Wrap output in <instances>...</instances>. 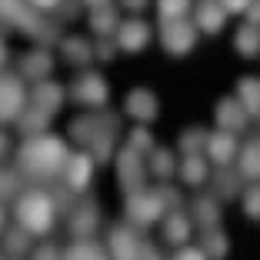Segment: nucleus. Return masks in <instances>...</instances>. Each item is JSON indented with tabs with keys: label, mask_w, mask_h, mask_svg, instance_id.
Returning <instances> with one entry per match:
<instances>
[{
	"label": "nucleus",
	"mask_w": 260,
	"mask_h": 260,
	"mask_svg": "<svg viewBox=\"0 0 260 260\" xmlns=\"http://www.w3.org/2000/svg\"><path fill=\"white\" fill-rule=\"evenodd\" d=\"M147 170H150L157 180H170V177L177 174V160L174 153L167 150V147H153L150 153H147Z\"/></svg>",
	"instance_id": "obj_25"
},
{
	"label": "nucleus",
	"mask_w": 260,
	"mask_h": 260,
	"mask_svg": "<svg viewBox=\"0 0 260 260\" xmlns=\"http://www.w3.org/2000/svg\"><path fill=\"white\" fill-rule=\"evenodd\" d=\"M150 40H153V23L144 17H123L114 34V44L120 54H140V50H147Z\"/></svg>",
	"instance_id": "obj_7"
},
{
	"label": "nucleus",
	"mask_w": 260,
	"mask_h": 260,
	"mask_svg": "<svg viewBox=\"0 0 260 260\" xmlns=\"http://www.w3.org/2000/svg\"><path fill=\"white\" fill-rule=\"evenodd\" d=\"M240 207H244V214L250 220H260V184H250L240 197Z\"/></svg>",
	"instance_id": "obj_33"
},
{
	"label": "nucleus",
	"mask_w": 260,
	"mask_h": 260,
	"mask_svg": "<svg viewBox=\"0 0 260 260\" xmlns=\"http://www.w3.org/2000/svg\"><path fill=\"white\" fill-rule=\"evenodd\" d=\"M247 23H253V27H260V0H253L250 7H247Z\"/></svg>",
	"instance_id": "obj_40"
},
{
	"label": "nucleus",
	"mask_w": 260,
	"mask_h": 260,
	"mask_svg": "<svg viewBox=\"0 0 260 260\" xmlns=\"http://www.w3.org/2000/svg\"><path fill=\"white\" fill-rule=\"evenodd\" d=\"M237 174H240V180L260 184V137H250L247 144H240V153H237Z\"/></svg>",
	"instance_id": "obj_20"
},
{
	"label": "nucleus",
	"mask_w": 260,
	"mask_h": 260,
	"mask_svg": "<svg viewBox=\"0 0 260 260\" xmlns=\"http://www.w3.org/2000/svg\"><path fill=\"white\" fill-rule=\"evenodd\" d=\"M237 153H240L237 134H227V130H214V134H207L204 157L210 164H217V167H230V164H237Z\"/></svg>",
	"instance_id": "obj_13"
},
{
	"label": "nucleus",
	"mask_w": 260,
	"mask_h": 260,
	"mask_svg": "<svg viewBox=\"0 0 260 260\" xmlns=\"http://www.w3.org/2000/svg\"><path fill=\"white\" fill-rule=\"evenodd\" d=\"M160 223H164V240H167V244H174V247H187V240H190L193 230H197L193 217L184 214V210H170Z\"/></svg>",
	"instance_id": "obj_17"
},
{
	"label": "nucleus",
	"mask_w": 260,
	"mask_h": 260,
	"mask_svg": "<svg viewBox=\"0 0 260 260\" xmlns=\"http://www.w3.org/2000/svg\"><path fill=\"white\" fill-rule=\"evenodd\" d=\"M0 20H7L17 30H27L30 37H40L47 27V17H40L27 0H0Z\"/></svg>",
	"instance_id": "obj_10"
},
{
	"label": "nucleus",
	"mask_w": 260,
	"mask_h": 260,
	"mask_svg": "<svg viewBox=\"0 0 260 260\" xmlns=\"http://www.w3.org/2000/svg\"><path fill=\"white\" fill-rule=\"evenodd\" d=\"M14 220L27 237H47L57 223V200L47 190H23L14 200Z\"/></svg>",
	"instance_id": "obj_2"
},
{
	"label": "nucleus",
	"mask_w": 260,
	"mask_h": 260,
	"mask_svg": "<svg viewBox=\"0 0 260 260\" xmlns=\"http://www.w3.org/2000/svg\"><path fill=\"white\" fill-rule=\"evenodd\" d=\"M97 227H100L97 207L93 204H77L74 217H70V234H74V240H93Z\"/></svg>",
	"instance_id": "obj_19"
},
{
	"label": "nucleus",
	"mask_w": 260,
	"mask_h": 260,
	"mask_svg": "<svg viewBox=\"0 0 260 260\" xmlns=\"http://www.w3.org/2000/svg\"><path fill=\"white\" fill-rule=\"evenodd\" d=\"M27 4H30L34 10H37V14H50V10H57L63 4V0H27Z\"/></svg>",
	"instance_id": "obj_38"
},
{
	"label": "nucleus",
	"mask_w": 260,
	"mask_h": 260,
	"mask_svg": "<svg viewBox=\"0 0 260 260\" xmlns=\"http://www.w3.org/2000/svg\"><path fill=\"white\" fill-rule=\"evenodd\" d=\"M157 7V20L170 23V20H187V14L193 10V0H153Z\"/></svg>",
	"instance_id": "obj_29"
},
{
	"label": "nucleus",
	"mask_w": 260,
	"mask_h": 260,
	"mask_svg": "<svg viewBox=\"0 0 260 260\" xmlns=\"http://www.w3.org/2000/svg\"><path fill=\"white\" fill-rule=\"evenodd\" d=\"M7 150H10V140H7V134H4V130H0V160H4V157H7Z\"/></svg>",
	"instance_id": "obj_41"
},
{
	"label": "nucleus",
	"mask_w": 260,
	"mask_h": 260,
	"mask_svg": "<svg viewBox=\"0 0 260 260\" xmlns=\"http://www.w3.org/2000/svg\"><path fill=\"white\" fill-rule=\"evenodd\" d=\"M227 10L217 4V0H197L193 4V27L197 34H220L227 27Z\"/></svg>",
	"instance_id": "obj_15"
},
{
	"label": "nucleus",
	"mask_w": 260,
	"mask_h": 260,
	"mask_svg": "<svg viewBox=\"0 0 260 260\" xmlns=\"http://www.w3.org/2000/svg\"><path fill=\"white\" fill-rule=\"evenodd\" d=\"M193 223L200 230H210L220 223V197H197L193 200Z\"/></svg>",
	"instance_id": "obj_24"
},
{
	"label": "nucleus",
	"mask_w": 260,
	"mask_h": 260,
	"mask_svg": "<svg viewBox=\"0 0 260 260\" xmlns=\"http://www.w3.org/2000/svg\"><path fill=\"white\" fill-rule=\"evenodd\" d=\"M160 257H164V253H157L153 247H147V244H144V257H140V260H160Z\"/></svg>",
	"instance_id": "obj_43"
},
{
	"label": "nucleus",
	"mask_w": 260,
	"mask_h": 260,
	"mask_svg": "<svg viewBox=\"0 0 260 260\" xmlns=\"http://www.w3.org/2000/svg\"><path fill=\"white\" fill-rule=\"evenodd\" d=\"M60 54L67 63H80L87 70V63L93 60V44L87 37H63L60 40Z\"/></svg>",
	"instance_id": "obj_23"
},
{
	"label": "nucleus",
	"mask_w": 260,
	"mask_h": 260,
	"mask_svg": "<svg viewBox=\"0 0 260 260\" xmlns=\"http://www.w3.org/2000/svg\"><path fill=\"white\" fill-rule=\"evenodd\" d=\"M93 157L87 150H77V153H70L67 157V164H63V184H67V190L70 193H84L87 187H90V180H93Z\"/></svg>",
	"instance_id": "obj_12"
},
{
	"label": "nucleus",
	"mask_w": 260,
	"mask_h": 260,
	"mask_svg": "<svg viewBox=\"0 0 260 260\" xmlns=\"http://www.w3.org/2000/svg\"><path fill=\"white\" fill-rule=\"evenodd\" d=\"M170 260H207V253L200 250V247H180Z\"/></svg>",
	"instance_id": "obj_35"
},
{
	"label": "nucleus",
	"mask_w": 260,
	"mask_h": 260,
	"mask_svg": "<svg viewBox=\"0 0 260 260\" xmlns=\"http://www.w3.org/2000/svg\"><path fill=\"white\" fill-rule=\"evenodd\" d=\"M87 7L90 10H97V7H110V4H114V0H84Z\"/></svg>",
	"instance_id": "obj_44"
},
{
	"label": "nucleus",
	"mask_w": 260,
	"mask_h": 260,
	"mask_svg": "<svg viewBox=\"0 0 260 260\" xmlns=\"http://www.w3.org/2000/svg\"><path fill=\"white\" fill-rule=\"evenodd\" d=\"M90 27L97 34H117V27H120V17H117V7L110 4V7H97V10H90Z\"/></svg>",
	"instance_id": "obj_30"
},
{
	"label": "nucleus",
	"mask_w": 260,
	"mask_h": 260,
	"mask_svg": "<svg viewBox=\"0 0 260 260\" xmlns=\"http://www.w3.org/2000/svg\"><path fill=\"white\" fill-rule=\"evenodd\" d=\"M117 177H120V187L127 193L144 190L147 177H150V170H147V157L137 153V150H130V147H120V153H117Z\"/></svg>",
	"instance_id": "obj_8"
},
{
	"label": "nucleus",
	"mask_w": 260,
	"mask_h": 260,
	"mask_svg": "<svg viewBox=\"0 0 260 260\" xmlns=\"http://www.w3.org/2000/svg\"><path fill=\"white\" fill-rule=\"evenodd\" d=\"M70 150L60 137L54 134H37V137H27L23 147L17 150V170L30 180H50V177L63 174V164H67Z\"/></svg>",
	"instance_id": "obj_1"
},
{
	"label": "nucleus",
	"mask_w": 260,
	"mask_h": 260,
	"mask_svg": "<svg viewBox=\"0 0 260 260\" xmlns=\"http://www.w3.org/2000/svg\"><path fill=\"white\" fill-rule=\"evenodd\" d=\"M234 50L240 57H260V27L253 23H240L234 34Z\"/></svg>",
	"instance_id": "obj_26"
},
{
	"label": "nucleus",
	"mask_w": 260,
	"mask_h": 260,
	"mask_svg": "<svg viewBox=\"0 0 260 260\" xmlns=\"http://www.w3.org/2000/svg\"><path fill=\"white\" fill-rule=\"evenodd\" d=\"M7 57H10V50H7V40L0 37V70H4V63H7Z\"/></svg>",
	"instance_id": "obj_42"
},
{
	"label": "nucleus",
	"mask_w": 260,
	"mask_h": 260,
	"mask_svg": "<svg viewBox=\"0 0 260 260\" xmlns=\"http://www.w3.org/2000/svg\"><path fill=\"white\" fill-rule=\"evenodd\" d=\"M127 147L130 150H137V153H150L153 150V140H150V127H137V130H130V137H127Z\"/></svg>",
	"instance_id": "obj_34"
},
{
	"label": "nucleus",
	"mask_w": 260,
	"mask_h": 260,
	"mask_svg": "<svg viewBox=\"0 0 260 260\" xmlns=\"http://www.w3.org/2000/svg\"><path fill=\"white\" fill-rule=\"evenodd\" d=\"M227 14H247V7H250L253 0H217Z\"/></svg>",
	"instance_id": "obj_36"
},
{
	"label": "nucleus",
	"mask_w": 260,
	"mask_h": 260,
	"mask_svg": "<svg viewBox=\"0 0 260 260\" xmlns=\"http://www.w3.org/2000/svg\"><path fill=\"white\" fill-rule=\"evenodd\" d=\"M67 93H70V100L80 104V107L100 110V107H107V100H110V84L104 80L100 70H80V74L74 77V84H70Z\"/></svg>",
	"instance_id": "obj_4"
},
{
	"label": "nucleus",
	"mask_w": 260,
	"mask_h": 260,
	"mask_svg": "<svg viewBox=\"0 0 260 260\" xmlns=\"http://www.w3.org/2000/svg\"><path fill=\"white\" fill-rule=\"evenodd\" d=\"M200 250L207 253V260H223L230 253V237L220 227H210V230H204V244H200Z\"/></svg>",
	"instance_id": "obj_27"
},
{
	"label": "nucleus",
	"mask_w": 260,
	"mask_h": 260,
	"mask_svg": "<svg viewBox=\"0 0 260 260\" xmlns=\"http://www.w3.org/2000/svg\"><path fill=\"white\" fill-rule=\"evenodd\" d=\"M27 234L20 227L17 230H4V257H23L27 253Z\"/></svg>",
	"instance_id": "obj_31"
},
{
	"label": "nucleus",
	"mask_w": 260,
	"mask_h": 260,
	"mask_svg": "<svg viewBox=\"0 0 260 260\" xmlns=\"http://www.w3.org/2000/svg\"><path fill=\"white\" fill-rule=\"evenodd\" d=\"M4 220H7V214H4V207H0V234H4Z\"/></svg>",
	"instance_id": "obj_45"
},
{
	"label": "nucleus",
	"mask_w": 260,
	"mask_h": 260,
	"mask_svg": "<svg viewBox=\"0 0 260 260\" xmlns=\"http://www.w3.org/2000/svg\"><path fill=\"white\" fill-rule=\"evenodd\" d=\"M123 214H127L130 227H153L157 220L170 214L167 200H164L160 187H144V190L127 193V204H123Z\"/></svg>",
	"instance_id": "obj_3"
},
{
	"label": "nucleus",
	"mask_w": 260,
	"mask_h": 260,
	"mask_svg": "<svg viewBox=\"0 0 260 260\" xmlns=\"http://www.w3.org/2000/svg\"><path fill=\"white\" fill-rule=\"evenodd\" d=\"M234 97H237V104L247 110V117L257 120L260 117V77H240Z\"/></svg>",
	"instance_id": "obj_21"
},
{
	"label": "nucleus",
	"mask_w": 260,
	"mask_h": 260,
	"mask_svg": "<svg viewBox=\"0 0 260 260\" xmlns=\"http://www.w3.org/2000/svg\"><path fill=\"white\" fill-rule=\"evenodd\" d=\"M123 10H130V17H140L147 7H150V0H117Z\"/></svg>",
	"instance_id": "obj_37"
},
{
	"label": "nucleus",
	"mask_w": 260,
	"mask_h": 260,
	"mask_svg": "<svg viewBox=\"0 0 260 260\" xmlns=\"http://www.w3.org/2000/svg\"><path fill=\"white\" fill-rule=\"evenodd\" d=\"M20 170H0V204L4 200H10V197H20Z\"/></svg>",
	"instance_id": "obj_32"
},
{
	"label": "nucleus",
	"mask_w": 260,
	"mask_h": 260,
	"mask_svg": "<svg viewBox=\"0 0 260 260\" xmlns=\"http://www.w3.org/2000/svg\"><path fill=\"white\" fill-rule=\"evenodd\" d=\"M63 100H67V90H63L60 84H54V80H40L30 90V107L40 110L44 117H54L57 110L63 107Z\"/></svg>",
	"instance_id": "obj_14"
},
{
	"label": "nucleus",
	"mask_w": 260,
	"mask_h": 260,
	"mask_svg": "<svg viewBox=\"0 0 260 260\" xmlns=\"http://www.w3.org/2000/svg\"><path fill=\"white\" fill-rule=\"evenodd\" d=\"M123 114L137 123V127H150V120H157V114H160V100H157L153 90H147V87H134L123 97Z\"/></svg>",
	"instance_id": "obj_11"
},
{
	"label": "nucleus",
	"mask_w": 260,
	"mask_h": 260,
	"mask_svg": "<svg viewBox=\"0 0 260 260\" xmlns=\"http://www.w3.org/2000/svg\"><path fill=\"white\" fill-rule=\"evenodd\" d=\"M63 250H57V247H37V253H34V260H60Z\"/></svg>",
	"instance_id": "obj_39"
},
{
	"label": "nucleus",
	"mask_w": 260,
	"mask_h": 260,
	"mask_svg": "<svg viewBox=\"0 0 260 260\" xmlns=\"http://www.w3.org/2000/svg\"><path fill=\"white\" fill-rule=\"evenodd\" d=\"M177 174H180V184L187 187H200L210 177V167H207V157L204 153H193V157H184L180 160V167H177Z\"/></svg>",
	"instance_id": "obj_22"
},
{
	"label": "nucleus",
	"mask_w": 260,
	"mask_h": 260,
	"mask_svg": "<svg viewBox=\"0 0 260 260\" xmlns=\"http://www.w3.org/2000/svg\"><path fill=\"white\" fill-rule=\"evenodd\" d=\"M0 260H4V257H0Z\"/></svg>",
	"instance_id": "obj_46"
},
{
	"label": "nucleus",
	"mask_w": 260,
	"mask_h": 260,
	"mask_svg": "<svg viewBox=\"0 0 260 260\" xmlns=\"http://www.w3.org/2000/svg\"><path fill=\"white\" fill-rule=\"evenodd\" d=\"M50 70H54V57H50V50L47 47H34L30 54L20 57V77L27 80V77H34V80H50Z\"/></svg>",
	"instance_id": "obj_18"
},
{
	"label": "nucleus",
	"mask_w": 260,
	"mask_h": 260,
	"mask_svg": "<svg viewBox=\"0 0 260 260\" xmlns=\"http://www.w3.org/2000/svg\"><path fill=\"white\" fill-rule=\"evenodd\" d=\"M110 260H140L144 257V240L137 237V227L120 223L107 230V244H104Z\"/></svg>",
	"instance_id": "obj_9"
},
{
	"label": "nucleus",
	"mask_w": 260,
	"mask_h": 260,
	"mask_svg": "<svg viewBox=\"0 0 260 260\" xmlns=\"http://www.w3.org/2000/svg\"><path fill=\"white\" fill-rule=\"evenodd\" d=\"M157 40H160V47L170 57H184L197 47L200 34H197V27H193V20H170V23H160Z\"/></svg>",
	"instance_id": "obj_6"
},
{
	"label": "nucleus",
	"mask_w": 260,
	"mask_h": 260,
	"mask_svg": "<svg viewBox=\"0 0 260 260\" xmlns=\"http://www.w3.org/2000/svg\"><path fill=\"white\" fill-rule=\"evenodd\" d=\"M30 104V90L17 74H0V123H17Z\"/></svg>",
	"instance_id": "obj_5"
},
{
	"label": "nucleus",
	"mask_w": 260,
	"mask_h": 260,
	"mask_svg": "<svg viewBox=\"0 0 260 260\" xmlns=\"http://www.w3.org/2000/svg\"><path fill=\"white\" fill-rule=\"evenodd\" d=\"M60 260H110V257L104 250V244H97V240H74Z\"/></svg>",
	"instance_id": "obj_28"
},
{
	"label": "nucleus",
	"mask_w": 260,
	"mask_h": 260,
	"mask_svg": "<svg viewBox=\"0 0 260 260\" xmlns=\"http://www.w3.org/2000/svg\"><path fill=\"white\" fill-rule=\"evenodd\" d=\"M214 120H217V130H227V134H237V130H244L247 123H250V117H247V110L237 104V97L230 93V97H220L214 107Z\"/></svg>",
	"instance_id": "obj_16"
}]
</instances>
